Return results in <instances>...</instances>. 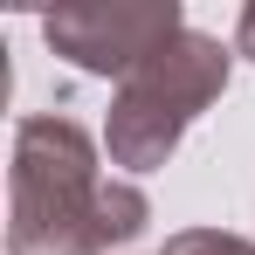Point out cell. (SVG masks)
<instances>
[{
  "label": "cell",
  "instance_id": "cell-1",
  "mask_svg": "<svg viewBox=\"0 0 255 255\" xmlns=\"http://www.w3.org/2000/svg\"><path fill=\"white\" fill-rule=\"evenodd\" d=\"M152 228L138 179L97 172V138L76 118H21L7 166V255H111Z\"/></svg>",
  "mask_w": 255,
  "mask_h": 255
},
{
  "label": "cell",
  "instance_id": "cell-2",
  "mask_svg": "<svg viewBox=\"0 0 255 255\" xmlns=\"http://www.w3.org/2000/svg\"><path fill=\"white\" fill-rule=\"evenodd\" d=\"M228 90V48L200 35V28H179L166 48H152L138 69H131L118 97H111V118H104V152L111 166L125 172H159L179 152L186 125L221 104Z\"/></svg>",
  "mask_w": 255,
  "mask_h": 255
},
{
  "label": "cell",
  "instance_id": "cell-3",
  "mask_svg": "<svg viewBox=\"0 0 255 255\" xmlns=\"http://www.w3.org/2000/svg\"><path fill=\"white\" fill-rule=\"evenodd\" d=\"M179 28H186L179 0H111V7H55V14H42V42L62 62H76L83 76H118V83L152 48H166Z\"/></svg>",
  "mask_w": 255,
  "mask_h": 255
},
{
  "label": "cell",
  "instance_id": "cell-4",
  "mask_svg": "<svg viewBox=\"0 0 255 255\" xmlns=\"http://www.w3.org/2000/svg\"><path fill=\"white\" fill-rule=\"evenodd\" d=\"M159 255H255V242L228 235V228H179V235H166Z\"/></svg>",
  "mask_w": 255,
  "mask_h": 255
},
{
  "label": "cell",
  "instance_id": "cell-5",
  "mask_svg": "<svg viewBox=\"0 0 255 255\" xmlns=\"http://www.w3.org/2000/svg\"><path fill=\"white\" fill-rule=\"evenodd\" d=\"M235 55H249V62H255V0L242 7V21H235Z\"/></svg>",
  "mask_w": 255,
  "mask_h": 255
}]
</instances>
